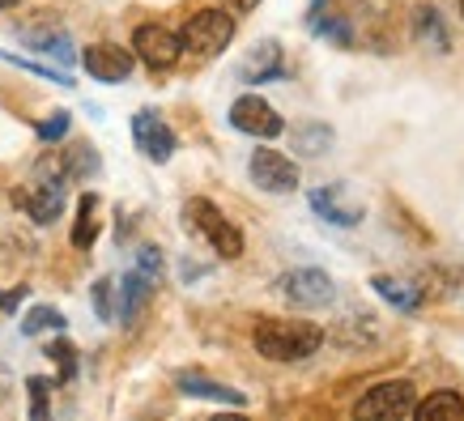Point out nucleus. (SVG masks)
<instances>
[{"instance_id":"19","label":"nucleus","mask_w":464,"mask_h":421,"mask_svg":"<svg viewBox=\"0 0 464 421\" xmlns=\"http://www.w3.org/2000/svg\"><path fill=\"white\" fill-rule=\"evenodd\" d=\"M99 170V154L90 149V145H72L64 149L60 158V179H85V175H94Z\"/></svg>"},{"instance_id":"1","label":"nucleus","mask_w":464,"mask_h":421,"mask_svg":"<svg viewBox=\"0 0 464 421\" xmlns=\"http://www.w3.org/2000/svg\"><path fill=\"white\" fill-rule=\"evenodd\" d=\"M252 345L268 362H303L324 345V332L307 320H273V315H265L252 328Z\"/></svg>"},{"instance_id":"15","label":"nucleus","mask_w":464,"mask_h":421,"mask_svg":"<svg viewBox=\"0 0 464 421\" xmlns=\"http://www.w3.org/2000/svg\"><path fill=\"white\" fill-rule=\"evenodd\" d=\"M179 392L183 396H200V400H218V405H230V408L247 405V396H243V392L226 388V383L205 379V375H179Z\"/></svg>"},{"instance_id":"2","label":"nucleus","mask_w":464,"mask_h":421,"mask_svg":"<svg viewBox=\"0 0 464 421\" xmlns=\"http://www.w3.org/2000/svg\"><path fill=\"white\" fill-rule=\"evenodd\" d=\"M183 222L192 225V230H197L200 239L209 243L222 260H239V255H243V230L235 222H226L222 209H218L213 200L192 196L188 205H183Z\"/></svg>"},{"instance_id":"11","label":"nucleus","mask_w":464,"mask_h":421,"mask_svg":"<svg viewBox=\"0 0 464 421\" xmlns=\"http://www.w3.org/2000/svg\"><path fill=\"white\" fill-rule=\"evenodd\" d=\"M307 200H311V209L333 225H358L366 217L362 200H353L345 183H324V187H315Z\"/></svg>"},{"instance_id":"27","label":"nucleus","mask_w":464,"mask_h":421,"mask_svg":"<svg viewBox=\"0 0 464 421\" xmlns=\"http://www.w3.org/2000/svg\"><path fill=\"white\" fill-rule=\"evenodd\" d=\"M5 60H9V64H17V69L34 72V77H47V81H56V85H72L64 69H47V64H34V60H17V56H5Z\"/></svg>"},{"instance_id":"28","label":"nucleus","mask_w":464,"mask_h":421,"mask_svg":"<svg viewBox=\"0 0 464 421\" xmlns=\"http://www.w3.org/2000/svg\"><path fill=\"white\" fill-rule=\"evenodd\" d=\"M69 132V111H52V120L39 124V140H60Z\"/></svg>"},{"instance_id":"8","label":"nucleus","mask_w":464,"mask_h":421,"mask_svg":"<svg viewBox=\"0 0 464 421\" xmlns=\"http://www.w3.org/2000/svg\"><path fill=\"white\" fill-rule=\"evenodd\" d=\"M247 170H252V183L260 187V192H277V196H285V192H295L298 187V167L282 154V149H256Z\"/></svg>"},{"instance_id":"20","label":"nucleus","mask_w":464,"mask_h":421,"mask_svg":"<svg viewBox=\"0 0 464 421\" xmlns=\"http://www.w3.org/2000/svg\"><path fill=\"white\" fill-rule=\"evenodd\" d=\"M413 34L422 43H430L435 52H448V30H443L435 9H418V14H413Z\"/></svg>"},{"instance_id":"10","label":"nucleus","mask_w":464,"mask_h":421,"mask_svg":"<svg viewBox=\"0 0 464 421\" xmlns=\"http://www.w3.org/2000/svg\"><path fill=\"white\" fill-rule=\"evenodd\" d=\"M82 64H85V72H90L94 81L120 85V81H128V77H132L137 56H132L128 47H115V43H94V47H85V52H82Z\"/></svg>"},{"instance_id":"4","label":"nucleus","mask_w":464,"mask_h":421,"mask_svg":"<svg viewBox=\"0 0 464 421\" xmlns=\"http://www.w3.org/2000/svg\"><path fill=\"white\" fill-rule=\"evenodd\" d=\"M14 200L30 222L52 225L60 213H64V179H60V175H52V179H30L26 187L14 192Z\"/></svg>"},{"instance_id":"31","label":"nucleus","mask_w":464,"mask_h":421,"mask_svg":"<svg viewBox=\"0 0 464 421\" xmlns=\"http://www.w3.org/2000/svg\"><path fill=\"white\" fill-rule=\"evenodd\" d=\"M14 5H17V0H0V9H14Z\"/></svg>"},{"instance_id":"29","label":"nucleus","mask_w":464,"mask_h":421,"mask_svg":"<svg viewBox=\"0 0 464 421\" xmlns=\"http://www.w3.org/2000/svg\"><path fill=\"white\" fill-rule=\"evenodd\" d=\"M137 268L150 273V277H158V273H162V252H158V247H141V252H137Z\"/></svg>"},{"instance_id":"26","label":"nucleus","mask_w":464,"mask_h":421,"mask_svg":"<svg viewBox=\"0 0 464 421\" xmlns=\"http://www.w3.org/2000/svg\"><path fill=\"white\" fill-rule=\"evenodd\" d=\"M94 311L99 320H115V281H94Z\"/></svg>"},{"instance_id":"13","label":"nucleus","mask_w":464,"mask_h":421,"mask_svg":"<svg viewBox=\"0 0 464 421\" xmlns=\"http://www.w3.org/2000/svg\"><path fill=\"white\" fill-rule=\"evenodd\" d=\"M282 72H285V60H282V47H277L273 39L256 43V52L239 64V77H243V81H277Z\"/></svg>"},{"instance_id":"32","label":"nucleus","mask_w":464,"mask_h":421,"mask_svg":"<svg viewBox=\"0 0 464 421\" xmlns=\"http://www.w3.org/2000/svg\"><path fill=\"white\" fill-rule=\"evenodd\" d=\"M460 17H464V0H460Z\"/></svg>"},{"instance_id":"17","label":"nucleus","mask_w":464,"mask_h":421,"mask_svg":"<svg viewBox=\"0 0 464 421\" xmlns=\"http://www.w3.org/2000/svg\"><path fill=\"white\" fill-rule=\"evenodd\" d=\"M99 239V196L85 192L82 205H77V225H72V247L77 252H90Z\"/></svg>"},{"instance_id":"25","label":"nucleus","mask_w":464,"mask_h":421,"mask_svg":"<svg viewBox=\"0 0 464 421\" xmlns=\"http://www.w3.org/2000/svg\"><path fill=\"white\" fill-rule=\"evenodd\" d=\"M26 388H30V417L34 421H43L47 417V392H52V379H26Z\"/></svg>"},{"instance_id":"9","label":"nucleus","mask_w":464,"mask_h":421,"mask_svg":"<svg viewBox=\"0 0 464 421\" xmlns=\"http://www.w3.org/2000/svg\"><path fill=\"white\" fill-rule=\"evenodd\" d=\"M230 124L239 128V132H247V137H260V140H273V137H282L285 132V120L273 111L265 99H256V94L235 99V107H230Z\"/></svg>"},{"instance_id":"18","label":"nucleus","mask_w":464,"mask_h":421,"mask_svg":"<svg viewBox=\"0 0 464 421\" xmlns=\"http://www.w3.org/2000/svg\"><path fill=\"white\" fill-rule=\"evenodd\" d=\"M413 413L422 421H460L464 400H460V392H430L422 405H413Z\"/></svg>"},{"instance_id":"21","label":"nucleus","mask_w":464,"mask_h":421,"mask_svg":"<svg viewBox=\"0 0 464 421\" xmlns=\"http://www.w3.org/2000/svg\"><path fill=\"white\" fill-rule=\"evenodd\" d=\"M64 328V315L56 307H30L26 320H22V332L26 337H39V332H60Z\"/></svg>"},{"instance_id":"30","label":"nucleus","mask_w":464,"mask_h":421,"mask_svg":"<svg viewBox=\"0 0 464 421\" xmlns=\"http://www.w3.org/2000/svg\"><path fill=\"white\" fill-rule=\"evenodd\" d=\"M230 5H235V9H239V14H247V9H256V5H260V0H230Z\"/></svg>"},{"instance_id":"22","label":"nucleus","mask_w":464,"mask_h":421,"mask_svg":"<svg viewBox=\"0 0 464 421\" xmlns=\"http://www.w3.org/2000/svg\"><path fill=\"white\" fill-rule=\"evenodd\" d=\"M26 43L43 56H56L60 64H72V43L69 34H26Z\"/></svg>"},{"instance_id":"24","label":"nucleus","mask_w":464,"mask_h":421,"mask_svg":"<svg viewBox=\"0 0 464 421\" xmlns=\"http://www.w3.org/2000/svg\"><path fill=\"white\" fill-rule=\"evenodd\" d=\"M47 358H56L60 362V383H69L72 375H77V349H72L69 340H56V345L47 349Z\"/></svg>"},{"instance_id":"5","label":"nucleus","mask_w":464,"mask_h":421,"mask_svg":"<svg viewBox=\"0 0 464 421\" xmlns=\"http://www.w3.org/2000/svg\"><path fill=\"white\" fill-rule=\"evenodd\" d=\"M132 52L150 64V69H175L183 56V43L175 30L158 26V22H150V26H137V34H132Z\"/></svg>"},{"instance_id":"12","label":"nucleus","mask_w":464,"mask_h":421,"mask_svg":"<svg viewBox=\"0 0 464 421\" xmlns=\"http://www.w3.org/2000/svg\"><path fill=\"white\" fill-rule=\"evenodd\" d=\"M132 140L150 162H170L175 154V132L158 111H137L132 115Z\"/></svg>"},{"instance_id":"14","label":"nucleus","mask_w":464,"mask_h":421,"mask_svg":"<svg viewBox=\"0 0 464 421\" xmlns=\"http://www.w3.org/2000/svg\"><path fill=\"white\" fill-rule=\"evenodd\" d=\"M154 281L158 277H150V273H141V268H132L115 290H120V320L124 323H132L137 315H141V307H145V298L154 294Z\"/></svg>"},{"instance_id":"6","label":"nucleus","mask_w":464,"mask_h":421,"mask_svg":"<svg viewBox=\"0 0 464 421\" xmlns=\"http://www.w3.org/2000/svg\"><path fill=\"white\" fill-rule=\"evenodd\" d=\"M277 290H282L295 307H324V302H333V294H337V285H333V277H328L324 268H290V273L277 281Z\"/></svg>"},{"instance_id":"3","label":"nucleus","mask_w":464,"mask_h":421,"mask_svg":"<svg viewBox=\"0 0 464 421\" xmlns=\"http://www.w3.org/2000/svg\"><path fill=\"white\" fill-rule=\"evenodd\" d=\"M230 39H235V17L222 14V9H200V14H192L179 34L183 52H192V56H200V60L218 56L222 47H230Z\"/></svg>"},{"instance_id":"23","label":"nucleus","mask_w":464,"mask_h":421,"mask_svg":"<svg viewBox=\"0 0 464 421\" xmlns=\"http://www.w3.org/2000/svg\"><path fill=\"white\" fill-rule=\"evenodd\" d=\"M295 145H298V154L315 158V154H324V149L333 145V132H328L324 124H315V128H298V132H295Z\"/></svg>"},{"instance_id":"7","label":"nucleus","mask_w":464,"mask_h":421,"mask_svg":"<svg viewBox=\"0 0 464 421\" xmlns=\"http://www.w3.org/2000/svg\"><path fill=\"white\" fill-rule=\"evenodd\" d=\"M409 413H413V383L409 379L375 383L358 400V417H409Z\"/></svg>"},{"instance_id":"16","label":"nucleus","mask_w":464,"mask_h":421,"mask_svg":"<svg viewBox=\"0 0 464 421\" xmlns=\"http://www.w3.org/2000/svg\"><path fill=\"white\" fill-rule=\"evenodd\" d=\"M371 285H375V294H380L383 302H392L396 311L422 307V285H409V281H401V277H375Z\"/></svg>"}]
</instances>
